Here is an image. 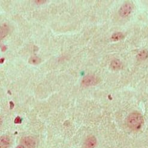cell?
Instances as JSON below:
<instances>
[{
	"label": "cell",
	"mask_w": 148,
	"mask_h": 148,
	"mask_svg": "<svg viewBox=\"0 0 148 148\" xmlns=\"http://www.w3.org/2000/svg\"><path fill=\"white\" fill-rule=\"evenodd\" d=\"M144 124V119L141 113L134 112L130 113L127 119L128 127L133 131L140 129Z\"/></svg>",
	"instance_id": "6da1fadb"
},
{
	"label": "cell",
	"mask_w": 148,
	"mask_h": 148,
	"mask_svg": "<svg viewBox=\"0 0 148 148\" xmlns=\"http://www.w3.org/2000/svg\"><path fill=\"white\" fill-rule=\"evenodd\" d=\"M133 4L130 2H127L120 7L119 10V14L121 18H127L133 12Z\"/></svg>",
	"instance_id": "7a4b0ae2"
},
{
	"label": "cell",
	"mask_w": 148,
	"mask_h": 148,
	"mask_svg": "<svg viewBox=\"0 0 148 148\" xmlns=\"http://www.w3.org/2000/svg\"><path fill=\"white\" fill-rule=\"evenodd\" d=\"M20 145L22 146L23 148H35L36 146V142L33 137L27 136L21 139Z\"/></svg>",
	"instance_id": "3957f363"
},
{
	"label": "cell",
	"mask_w": 148,
	"mask_h": 148,
	"mask_svg": "<svg viewBox=\"0 0 148 148\" xmlns=\"http://www.w3.org/2000/svg\"><path fill=\"white\" fill-rule=\"evenodd\" d=\"M100 79L95 76L90 75L85 77L82 81V84L84 86H94L99 83Z\"/></svg>",
	"instance_id": "277c9868"
},
{
	"label": "cell",
	"mask_w": 148,
	"mask_h": 148,
	"mask_svg": "<svg viewBox=\"0 0 148 148\" xmlns=\"http://www.w3.org/2000/svg\"><path fill=\"white\" fill-rule=\"evenodd\" d=\"M97 140L94 136H88L84 143L85 148H94L97 145Z\"/></svg>",
	"instance_id": "5b68a950"
},
{
	"label": "cell",
	"mask_w": 148,
	"mask_h": 148,
	"mask_svg": "<svg viewBox=\"0 0 148 148\" xmlns=\"http://www.w3.org/2000/svg\"><path fill=\"white\" fill-rule=\"evenodd\" d=\"M11 140L10 138L7 136H3L0 139V147L1 148H7L10 145Z\"/></svg>",
	"instance_id": "8992f818"
},
{
	"label": "cell",
	"mask_w": 148,
	"mask_h": 148,
	"mask_svg": "<svg viewBox=\"0 0 148 148\" xmlns=\"http://www.w3.org/2000/svg\"><path fill=\"white\" fill-rule=\"evenodd\" d=\"M110 67L114 70H119L122 68V63L119 60H114L111 62Z\"/></svg>",
	"instance_id": "52a82bcc"
},
{
	"label": "cell",
	"mask_w": 148,
	"mask_h": 148,
	"mask_svg": "<svg viewBox=\"0 0 148 148\" xmlns=\"http://www.w3.org/2000/svg\"><path fill=\"white\" fill-rule=\"evenodd\" d=\"M124 37V35L122 32H115V33L113 34L112 37H111V39L114 41V42H117V41H119L121 40H122Z\"/></svg>",
	"instance_id": "ba28073f"
},
{
	"label": "cell",
	"mask_w": 148,
	"mask_h": 148,
	"mask_svg": "<svg viewBox=\"0 0 148 148\" xmlns=\"http://www.w3.org/2000/svg\"><path fill=\"white\" fill-rule=\"evenodd\" d=\"M137 58L139 60H145L148 57V51L146 49H143V50L140 52L137 56Z\"/></svg>",
	"instance_id": "9c48e42d"
},
{
	"label": "cell",
	"mask_w": 148,
	"mask_h": 148,
	"mask_svg": "<svg viewBox=\"0 0 148 148\" xmlns=\"http://www.w3.org/2000/svg\"><path fill=\"white\" fill-rule=\"evenodd\" d=\"M9 27L6 24H3L1 27V39L4 38L9 32Z\"/></svg>",
	"instance_id": "30bf717a"
},
{
	"label": "cell",
	"mask_w": 148,
	"mask_h": 148,
	"mask_svg": "<svg viewBox=\"0 0 148 148\" xmlns=\"http://www.w3.org/2000/svg\"><path fill=\"white\" fill-rule=\"evenodd\" d=\"M29 62L31 64L37 65V64H38L40 63L41 60L40 58H38L37 56H32L29 58Z\"/></svg>",
	"instance_id": "8fae6325"
},
{
	"label": "cell",
	"mask_w": 148,
	"mask_h": 148,
	"mask_svg": "<svg viewBox=\"0 0 148 148\" xmlns=\"http://www.w3.org/2000/svg\"><path fill=\"white\" fill-rule=\"evenodd\" d=\"M14 122L16 123V124H20V123L21 122V119L20 118V117L18 116L17 118H16L14 120Z\"/></svg>",
	"instance_id": "7c38bea8"
},
{
	"label": "cell",
	"mask_w": 148,
	"mask_h": 148,
	"mask_svg": "<svg viewBox=\"0 0 148 148\" xmlns=\"http://www.w3.org/2000/svg\"><path fill=\"white\" fill-rule=\"evenodd\" d=\"M46 1H36V2L38 4H41V3H44Z\"/></svg>",
	"instance_id": "4fadbf2b"
},
{
	"label": "cell",
	"mask_w": 148,
	"mask_h": 148,
	"mask_svg": "<svg viewBox=\"0 0 148 148\" xmlns=\"http://www.w3.org/2000/svg\"><path fill=\"white\" fill-rule=\"evenodd\" d=\"M1 49H2V51H5V50H6L7 47H6L5 46H1Z\"/></svg>",
	"instance_id": "5bb4252c"
},
{
	"label": "cell",
	"mask_w": 148,
	"mask_h": 148,
	"mask_svg": "<svg viewBox=\"0 0 148 148\" xmlns=\"http://www.w3.org/2000/svg\"><path fill=\"white\" fill-rule=\"evenodd\" d=\"M17 148H23L22 146H21V145H19V146H18V147H17Z\"/></svg>",
	"instance_id": "9a60e30c"
}]
</instances>
